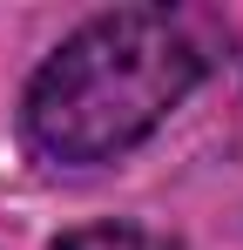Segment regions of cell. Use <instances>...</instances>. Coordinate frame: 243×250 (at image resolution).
<instances>
[{"instance_id": "obj_2", "label": "cell", "mask_w": 243, "mask_h": 250, "mask_svg": "<svg viewBox=\"0 0 243 250\" xmlns=\"http://www.w3.org/2000/svg\"><path fill=\"white\" fill-rule=\"evenodd\" d=\"M47 250H162V244L149 230H135V223H88V230H68Z\"/></svg>"}, {"instance_id": "obj_1", "label": "cell", "mask_w": 243, "mask_h": 250, "mask_svg": "<svg viewBox=\"0 0 243 250\" xmlns=\"http://www.w3.org/2000/svg\"><path fill=\"white\" fill-rule=\"evenodd\" d=\"M202 75V47L162 7H115L54 47L27 82V142L47 163H108L135 149Z\"/></svg>"}]
</instances>
